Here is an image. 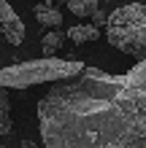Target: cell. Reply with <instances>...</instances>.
Masks as SVG:
<instances>
[{
  "label": "cell",
  "mask_w": 146,
  "mask_h": 148,
  "mask_svg": "<svg viewBox=\"0 0 146 148\" xmlns=\"http://www.w3.org/2000/svg\"><path fill=\"white\" fill-rule=\"evenodd\" d=\"M106 40L127 57L146 59V5L125 3L108 14Z\"/></svg>",
  "instance_id": "cell-2"
},
{
  "label": "cell",
  "mask_w": 146,
  "mask_h": 148,
  "mask_svg": "<svg viewBox=\"0 0 146 148\" xmlns=\"http://www.w3.org/2000/svg\"><path fill=\"white\" fill-rule=\"evenodd\" d=\"M68 38H71L76 46H81V43H89V40H98L100 38V30L95 27V24H76V27H71L65 32Z\"/></svg>",
  "instance_id": "cell-6"
},
{
  "label": "cell",
  "mask_w": 146,
  "mask_h": 148,
  "mask_svg": "<svg viewBox=\"0 0 146 148\" xmlns=\"http://www.w3.org/2000/svg\"><path fill=\"white\" fill-rule=\"evenodd\" d=\"M62 3H68V0H54V5H62Z\"/></svg>",
  "instance_id": "cell-11"
},
{
  "label": "cell",
  "mask_w": 146,
  "mask_h": 148,
  "mask_svg": "<svg viewBox=\"0 0 146 148\" xmlns=\"http://www.w3.org/2000/svg\"><path fill=\"white\" fill-rule=\"evenodd\" d=\"M0 32L11 46H22L24 40V22L19 19V14L11 8L8 0H0Z\"/></svg>",
  "instance_id": "cell-4"
},
{
  "label": "cell",
  "mask_w": 146,
  "mask_h": 148,
  "mask_svg": "<svg viewBox=\"0 0 146 148\" xmlns=\"http://www.w3.org/2000/svg\"><path fill=\"white\" fill-rule=\"evenodd\" d=\"M106 22H108V16L95 8V11H92V24H95V27H106Z\"/></svg>",
  "instance_id": "cell-10"
},
{
  "label": "cell",
  "mask_w": 146,
  "mask_h": 148,
  "mask_svg": "<svg viewBox=\"0 0 146 148\" xmlns=\"http://www.w3.org/2000/svg\"><path fill=\"white\" fill-rule=\"evenodd\" d=\"M46 148H146L125 105L119 75L98 67L60 78L38 100Z\"/></svg>",
  "instance_id": "cell-1"
},
{
  "label": "cell",
  "mask_w": 146,
  "mask_h": 148,
  "mask_svg": "<svg viewBox=\"0 0 146 148\" xmlns=\"http://www.w3.org/2000/svg\"><path fill=\"white\" fill-rule=\"evenodd\" d=\"M11 129V105H8V92L0 89V135Z\"/></svg>",
  "instance_id": "cell-8"
},
{
  "label": "cell",
  "mask_w": 146,
  "mask_h": 148,
  "mask_svg": "<svg viewBox=\"0 0 146 148\" xmlns=\"http://www.w3.org/2000/svg\"><path fill=\"white\" fill-rule=\"evenodd\" d=\"M35 19L44 24V27H60L62 24V11L57 5H49V3H38L35 5Z\"/></svg>",
  "instance_id": "cell-5"
},
{
  "label": "cell",
  "mask_w": 146,
  "mask_h": 148,
  "mask_svg": "<svg viewBox=\"0 0 146 148\" xmlns=\"http://www.w3.org/2000/svg\"><path fill=\"white\" fill-rule=\"evenodd\" d=\"M65 38H68L65 32H60L57 27H51L49 32H44V38H41V51H44L46 57H51V54H54V51L65 43Z\"/></svg>",
  "instance_id": "cell-7"
},
{
  "label": "cell",
  "mask_w": 146,
  "mask_h": 148,
  "mask_svg": "<svg viewBox=\"0 0 146 148\" xmlns=\"http://www.w3.org/2000/svg\"><path fill=\"white\" fill-rule=\"evenodd\" d=\"M79 59H60V57H44L30 62H16L0 70V89H27L35 84H51L60 78H71L81 73Z\"/></svg>",
  "instance_id": "cell-3"
},
{
  "label": "cell",
  "mask_w": 146,
  "mask_h": 148,
  "mask_svg": "<svg viewBox=\"0 0 146 148\" xmlns=\"http://www.w3.org/2000/svg\"><path fill=\"white\" fill-rule=\"evenodd\" d=\"M76 16H81V19H87V16H92V11L98 8V0H68L65 3Z\"/></svg>",
  "instance_id": "cell-9"
}]
</instances>
